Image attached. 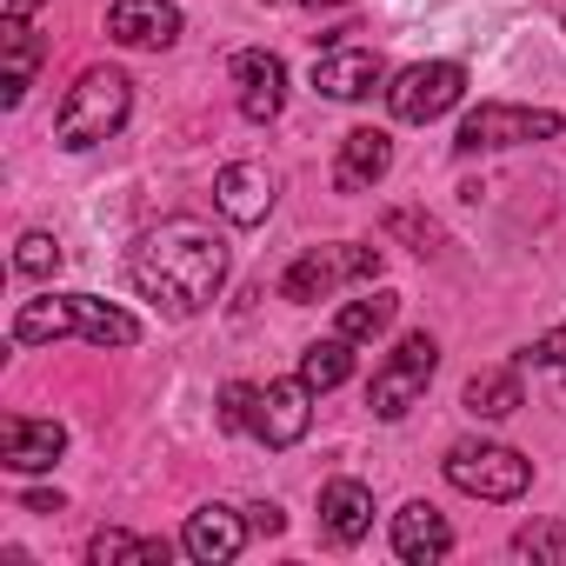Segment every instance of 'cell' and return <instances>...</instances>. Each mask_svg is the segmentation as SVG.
I'll list each match as a JSON object with an SVG mask.
<instances>
[{
    "mask_svg": "<svg viewBox=\"0 0 566 566\" xmlns=\"http://www.w3.org/2000/svg\"><path fill=\"white\" fill-rule=\"evenodd\" d=\"M213 207L233 220V227H260L273 213V174L260 160H233L213 174Z\"/></svg>",
    "mask_w": 566,
    "mask_h": 566,
    "instance_id": "8fae6325",
    "label": "cell"
},
{
    "mask_svg": "<svg viewBox=\"0 0 566 566\" xmlns=\"http://www.w3.org/2000/svg\"><path fill=\"white\" fill-rule=\"evenodd\" d=\"M380 273V247H360V240H327V247H307L287 280H280V294L287 301H334L340 287H354V280H374Z\"/></svg>",
    "mask_w": 566,
    "mask_h": 566,
    "instance_id": "3957f363",
    "label": "cell"
},
{
    "mask_svg": "<svg viewBox=\"0 0 566 566\" xmlns=\"http://www.w3.org/2000/svg\"><path fill=\"white\" fill-rule=\"evenodd\" d=\"M127 107H134V81L120 67H87L67 87L54 134H61V147H101V140H114L127 127Z\"/></svg>",
    "mask_w": 566,
    "mask_h": 566,
    "instance_id": "7a4b0ae2",
    "label": "cell"
},
{
    "mask_svg": "<svg viewBox=\"0 0 566 566\" xmlns=\"http://www.w3.org/2000/svg\"><path fill=\"white\" fill-rule=\"evenodd\" d=\"M74 334V294H48V301H21L14 314V340L41 347V340H67Z\"/></svg>",
    "mask_w": 566,
    "mask_h": 566,
    "instance_id": "d6986e66",
    "label": "cell"
},
{
    "mask_svg": "<svg viewBox=\"0 0 566 566\" xmlns=\"http://www.w3.org/2000/svg\"><path fill=\"white\" fill-rule=\"evenodd\" d=\"M28 513H61V493H28Z\"/></svg>",
    "mask_w": 566,
    "mask_h": 566,
    "instance_id": "f546056e",
    "label": "cell"
},
{
    "mask_svg": "<svg viewBox=\"0 0 566 566\" xmlns=\"http://www.w3.org/2000/svg\"><path fill=\"white\" fill-rule=\"evenodd\" d=\"M526 360H533V367H566V327H553V334H539Z\"/></svg>",
    "mask_w": 566,
    "mask_h": 566,
    "instance_id": "83f0119b",
    "label": "cell"
},
{
    "mask_svg": "<svg viewBox=\"0 0 566 566\" xmlns=\"http://www.w3.org/2000/svg\"><path fill=\"white\" fill-rule=\"evenodd\" d=\"M0 48H8V107H21L28 101V87H34V67H41V41L28 34V21H14L8 14V28H0Z\"/></svg>",
    "mask_w": 566,
    "mask_h": 566,
    "instance_id": "ffe728a7",
    "label": "cell"
},
{
    "mask_svg": "<svg viewBox=\"0 0 566 566\" xmlns=\"http://www.w3.org/2000/svg\"><path fill=\"white\" fill-rule=\"evenodd\" d=\"M247 533H253V520H240L233 506H200V513H187L180 546H187V559H200V566H227V559H240Z\"/></svg>",
    "mask_w": 566,
    "mask_h": 566,
    "instance_id": "7c38bea8",
    "label": "cell"
},
{
    "mask_svg": "<svg viewBox=\"0 0 566 566\" xmlns=\"http://www.w3.org/2000/svg\"><path fill=\"white\" fill-rule=\"evenodd\" d=\"M394 167V140L380 134V127H354L347 140H340V160H334V187L340 193H367L380 174Z\"/></svg>",
    "mask_w": 566,
    "mask_h": 566,
    "instance_id": "e0dca14e",
    "label": "cell"
},
{
    "mask_svg": "<svg viewBox=\"0 0 566 566\" xmlns=\"http://www.w3.org/2000/svg\"><path fill=\"white\" fill-rule=\"evenodd\" d=\"M321 526L334 546H360L374 533V493L360 480H327L321 486Z\"/></svg>",
    "mask_w": 566,
    "mask_h": 566,
    "instance_id": "9a60e30c",
    "label": "cell"
},
{
    "mask_svg": "<svg viewBox=\"0 0 566 566\" xmlns=\"http://www.w3.org/2000/svg\"><path fill=\"white\" fill-rule=\"evenodd\" d=\"M513 407H520V374H513V367H486V374L467 380V413H480V420H506Z\"/></svg>",
    "mask_w": 566,
    "mask_h": 566,
    "instance_id": "7402d4cb",
    "label": "cell"
},
{
    "mask_svg": "<svg viewBox=\"0 0 566 566\" xmlns=\"http://www.w3.org/2000/svg\"><path fill=\"white\" fill-rule=\"evenodd\" d=\"M460 94H467V67H453V61H413V67H400V74H394L387 107H394V120L427 127V120L453 114V107H460Z\"/></svg>",
    "mask_w": 566,
    "mask_h": 566,
    "instance_id": "5b68a950",
    "label": "cell"
},
{
    "mask_svg": "<svg viewBox=\"0 0 566 566\" xmlns=\"http://www.w3.org/2000/svg\"><path fill=\"white\" fill-rule=\"evenodd\" d=\"M307 8H340V0H307Z\"/></svg>",
    "mask_w": 566,
    "mask_h": 566,
    "instance_id": "1f68e13d",
    "label": "cell"
},
{
    "mask_svg": "<svg viewBox=\"0 0 566 566\" xmlns=\"http://www.w3.org/2000/svg\"><path fill=\"white\" fill-rule=\"evenodd\" d=\"M34 8H41V0H8V14H14V21H28Z\"/></svg>",
    "mask_w": 566,
    "mask_h": 566,
    "instance_id": "4dcf8cb0",
    "label": "cell"
},
{
    "mask_svg": "<svg viewBox=\"0 0 566 566\" xmlns=\"http://www.w3.org/2000/svg\"><path fill=\"white\" fill-rule=\"evenodd\" d=\"M14 266H21L28 280H48V273L61 266V247H54V233H21V247H14Z\"/></svg>",
    "mask_w": 566,
    "mask_h": 566,
    "instance_id": "d4e9b609",
    "label": "cell"
},
{
    "mask_svg": "<svg viewBox=\"0 0 566 566\" xmlns=\"http://www.w3.org/2000/svg\"><path fill=\"white\" fill-rule=\"evenodd\" d=\"M253 394H260V387L233 380V387L220 394V427H233V433H240V427H253Z\"/></svg>",
    "mask_w": 566,
    "mask_h": 566,
    "instance_id": "484cf974",
    "label": "cell"
},
{
    "mask_svg": "<svg viewBox=\"0 0 566 566\" xmlns=\"http://www.w3.org/2000/svg\"><path fill=\"white\" fill-rule=\"evenodd\" d=\"M394 553H400L407 566H433V559L453 553V526H447L427 500H413V506L394 513Z\"/></svg>",
    "mask_w": 566,
    "mask_h": 566,
    "instance_id": "2e32d148",
    "label": "cell"
},
{
    "mask_svg": "<svg viewBox=\"0 0 566 566\" xmlns=\"http://www.w3.org/2000/svg\"><path fill=\"white\" fill-rule=\"evenodd\" d=\"M87 559H94V566H160V559H167V546H160V539H134V533L107 526V533H94V539H87Z\"/></svg>",
    "mask_w": 566,
    "mask_h": 566,
    "instance_id": "603a6c76",
    "label": "cell"
},
{
    "mask_svg": "<svg viewBox=\"0 0 566 566\" xmlns=\"http://www.w3.org/2000/svg\"><path fill=\"white\" fill-rule=\"evenodd\" d=\"M347 374H354V340H347V334H334V340H314V347L301 354V380H307L314 394H334Z\"/></svg>",
    "mask_w": 566,
    "mask_h": 566,
    "instance_id": "44dd1931",
    "label": "cell"
},
{
    "mask_svg": "<svg viewBox=\"0 0 566 566\" xmlns=\"http://www.w3.org/2000/svg\"><path fill=\"white\" fill-rule=\"evenodd\" d=\"M314 87L327 101H367L374 87H387V61L374 48H327L314 61Z\"/></svg>",
    "mask_w": 566,
    "mask_h": 566,
    "instance_id": "30bf717a",
    "label": "cell"
},
{
    "mask_svg": "<svg viewBox=\"0 0 566 566\" xmlns=\"http://www.w3.org/2000/svg\"><path fill=\"white\" fill-rule=\"evenodd\" d=\"M433 367H440V347H433L427 334H407V340L387 354V367L374 374V387H367V407H374L380 420H400V413H407V407L427 394Z\"/></svg>",
    "mask_w": 566,
    "mask_h": 566,
    "instance_id": "52a82bcc",
    "label": "cell"
},
{
    "mask_svg": "<svg viewBox=\"0 0 566 566\" xmlns=\"http://www.w3.org/2000/svg\"><path fill=\"white\" fill-rule=\"evenodd\" d=\"M74 334L87 347H134L140 340V321L120 314V307H107V301H94V294H74Z\"/></svg>",
    "mask_w": 566,
    "mask_h": 566,
    "instance_id": "ac0fdd59",
    "label": "cell"
},
{
    "mask_svg": "<svg viewBox=\"0 0 566 566\" xmlns=\"http://www.w3.org/2000/svg\"><path fill=\"white\" fill-rule=\"evenodd\" d=\"M127 280L167 314H200L213 294H220V280H227V240L207 227V220H160L134 240L127 253Z\"/></svg>",
    "mask_w": 566,
    "mask_h": 566,
    "instance_id": "6da1fadb",
    "label": "cell"
},
{
    "mask_svg": "<svg viewBox=\"0 0 566 566\" xmlns=\"http://www.w3.org/2000/svg\"><path fill=\"white\" fill-rule=\"evenodd\" d=\"M233 87H240L247 120H273L280 101H287V67H280V54H266V48H247V54H233Z\"/></svg>",
    "mask_w": 566,
    "mask_h": 566,
    "instance_id": "4fadbf2b",
    "label": "cell"
},
{
    "mask_svg": "<svg viewBox=\"0 0 566 566\" xmlns=\"http://www.w3.org/2000/svg\"><path fill=\"white\" fill-rule=\"evenodd\" d=\"M394 314H400V294H367V301H347V307H340L334 334H347V340H374V334L394 327Z\"/></svg>",
    "mask_w": 566,
    "mask_h": 566,
    "instance_id": "cb8c5ba5",
    "label": "cell"
},
{
    "mask_svg": "<svg viewBox=\"0 0 566 566\" xmlns=\"http://www.w3.org/2000/svg\"><path fill=\"white\" fill-rule=\"evenodd\" d=\"M107 34L120 48H174L180 41V8L174 0H114Z\"/></svg>",
    "mask_w": 566,
    "mask_h": 566,
    "instance_id": "5bb4252c",
    "label": "cell"
},
{
    "mask_svg": "<svg viewBox=\"0 0 566 566\" xmlns=\"http://www.w3.org/2000/svg\"><path fill=\"white\" fill-rule=\"evenodd\" d=\"M67 453V427L61 420H34V413H8L0 420V460L14 473H48Z\"/></svg>",
    "mask_w": 566,
    "mask_h": 566,
    "instance_id": "9c48e42d",
    "label": "cell"
},
{
    "mask_svg": "<svg viewBox=\"0 0 566 566\" xmlns=\"http://www.w3.org/2000/svg\"><path fill=\"white\" fill-rule=\"evenodd\" d=\"M307 420H314V387L307 380H266L253 394V433L266 447H294L307 433Z\"/></svg>",
    "mask_w": 566,
    "mask_h": 566,
    "instance_id": "ba28073f",
    "label": "cell"
},
{
    "mask_svg": "<svg viewBox=\"0 0 566 566\" xmlns=\"http://www.w3.org/2000/svg\"><path fill=\"white\" fill-rule=\"evenodd\" d=\"M520 553H539V559H559L566 566V533L559 526H526L520 533Z\"/></svg>",
    "mask_w": 566,
    "mask_h": 566,
    "instance_id": "4316f807",
    "label": "cell"
},
{
    "mask_svg": "<svg viewBox=\"0 0 566 566\" xmlns=\"http://www.w3.org/2000/svg\"><path fill=\"white\" fill-rule=\"evenodd\" d=\"M559 114L553 107H506V101H480L460 120V154H486V147H520V140H553Z\"/></svg>",
    "mask_w": 566,
    "mask_h": 566,
    "instance_id": "8992f818",
    "label": "cell"
},
{
    "mask_svg": "<svg viewBox=\"0 0 566 566\" xmlns=\"http://www.w3.org/2000/svg\"><path fill=\"white\" fill-rule=\"evenodd\" d=\"M447 480L473 500H520L533 486V460H520L500 440H460L447 447Z\"/></svg>",
    "mask_w": 566,
    "mask_h": 566,
    "instance_id": "277c9868",
    "label": "cell"
},
{
    "mask_svg": "<svg viewBox=\"0 0 566 566\" xmlns=\"http://www.w3.org/2000/svg\"><path fill=\"white\" fill-rule=\"evenodd\" d=\"M253 513V533H280V506H247Z\"/></svg>",
    "mask_w": 566,
    "mask_h": 566,
    "instance_id": "f1b7e54d",
    "label": "cell"
}]
</instances>
